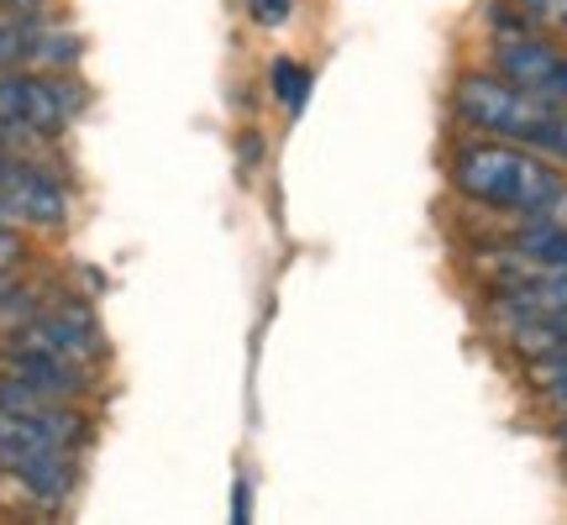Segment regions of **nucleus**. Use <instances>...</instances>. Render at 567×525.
Segmentation results:
<instances>
[{
	"mask_svg": "<svg viewBox=\"0 0 567 525\" xmlns=\"http://www.w3.org/2000/svg\"><path fill=\"white\" fill-rule=\"evenodd\" d=\"M452 189L467 200L505 210V216H542L567 222V179L536 147L515 142H463L452 153Z\"/></svg>",
	"mask_w": 567,
	"mask_h": 525,
	"instance_id": "obj_1",
	"label": "nucleus"
},
{
	"mask_svg": "<svg viewBox=\"0 0 567 525\" xmlns=\"http://www.w3.org/2000/svg\"><path fill=\"white\" fill-rule=\"evenodd\" d=\"M452 105L467 126H478L488 137L520 142V147H536V153L567 163V111L515 90L499 74H463L452 90Z\"/></svg>",
	"mask_w": 567,
	"mask_h": 525,
	"instance_id": "obj_2",
	"label": "nucleus"
},
{
	"mask_svg": "<svg viewBox=\"0 0 567 525\" xmlns=\"http://www.w3.org/2000/svg\"><path fill=\"white\" fill-rule=\"evenodd\" d=\"M0 473L42 505H63L74 494V446L38 421L0 415Z\"/></svg>",
	"mask_w": 567,
	"mask_h": 525,
	"instance_id": "obj_3",
	"label": "nucleus"
},
{
	"mask_svg": "<svg viewBox=\"0 0 567 525\" xmlns=\"http://www.w3.org/2000/svg\"><path fill=\"white\" fill-rule=\"evenodd\" d=\"M84 111V90L53 69H0V126L59 137Z\"/></svg>",
	"mask_w": 567,
	"mask_h": 525,
	"instance_id": "obj_4",
	"label": "nucleus"
},
{
	"mask_svg": "<svg viewBox=\"0 0 567 525\" xmlns=\"http://www.w3.org/2000/svg\"><path fill=\"white\" fill-rule=\"evenodd\" d=\"M0 222L59 231L69 222V189L53 168L32 163L27 153H0Z\"/></svg>",
	"mask_w": 567,
	"mask_h": 525,
	"instance_id": "obj_5",
	"label": "nucleus"
},
{
	"mask_svg": "<svg viewBox=\"0 0 567 525\" xmlns=\"http://www.w3.org/2000/svg\"><path fill=\"white\" fill-rule=\"evenodd\" d=\"M494 74L526 90L536 101L567 111V53L551 48L536 32H515V38H494Z\"/></svg>",
	"mask_w": 567,
	"mask_h": 525,
	"instance_id": "obj_6",
	"label": "nucleus"
},
{
	"mask_svg": "<svg viewBox=\"0 0 567 525\" xmlns=\"http://www.w3.org/2000/svg\"><path fill=\"white\" fill-rule=\"evenodd\" d=\"M6 342L21 347H42V352H59V358H74V363H101V326L84 305H38L27 321L6 326Z\"/></svg>",
	"mask_w": 567,
	"mask_h": 525,
	"instance_id": "obj_7",
	"label": "nucleus"
},
{
	"mask_svg": "<svg viewBox=\"0 0 567 525\" xmlns=\"http://www.w3.org/2000/svg\"><path fill=\"white\" fill-rule=\"evenodd\" d=\"M80 63V38L63 32L42 11L27 17H0V69H74Z\"/></svg>",
	"mask_w": 567,
	"mask_h": 525,
	"instance_id": "obj_8",
	"label": "nucleus"
},
{
	"mask_svg": "<svg viewBox=\"0 0 567 525\" xmlns=\"http://www.w3.org/2000/svg\"><path fill=\"white\" fill-rule=\"evenodd\" d=\"M0 379L42 389V394H53V400H80L84 384H90V368L74 363V358H59V352H42V347L6 342L0 347Z\"/></svg>",
	"mask_w": 567,
	"mask_h": 525,
	"instance_id": "obj_9",
	"label": "nucleus"
},
{
	"mask_svg": "<svg viewBox=\"0 0 567 525\" xmlns=\"http://www.w3.org/2000/svg\"><path fill=\"white\" fill-rule=\"evenodd\" d=\"M509 247L526 258L557 262L567 268V222H542V216H520V226L509 231Z\"/></svg>",
	"mask_w": 567,
	"mask_h": 525,
	"instance_id": "obj_10",
	"label": "nucleus"
},
{
	"mask_svg": "<svg viewBox=\"0 0 567 525\" xmlns=\"http://www.w3.org/2000/svg\"><path fill=\"white\" fill-rule=\"evenodd\" d=\"M505 337H509V347H515L520 358H536V352L567 347V310H551V316H530V321H509Z\"/></svg>",
	"mask_w": 567,
	"mask_h": 525,
	"instance_id": "obj_11",
	"label": "nucleus"
},
{
	"mask_svg": "<svg viewBox=\"0 0 567 525\" xmlns=\"http://www.w3.org/2000/svg\"><path fill=\"white\" fill-rule=\"evenodd\" d=\"M268 84H274V95H279V105L289 111V116H300L305 101H310V69L295 59H274V74H268Z\"/></svg>",
	"mask_w": 567,
	"mask_h": 525,
	"instance_id": "obj_12",
	"label": "nucleus"
},
{
	"mask_svg": "<svg viewBox=\"0 0 567 525\" xmlns=\"http://www.w3.org/2000/svg\"><path fill=\"white\" fill-rule=\"evenodd\" d=\"M520 11H526V21L536 27V32H557V38H567V0H515Z\"/></svg>",
	"mask_w": 567,
	"mask_h": 525,
	"instance_id": "obj_13",
	"label": "nucleus"
},
{
	"mask_svg": "<svg viewBox=\"0 0 567 525\" xmlns=\"http://www.w3.org/2000/svg\"><path fill=\"white\" fill-rule=\"evenodd\" d=\"M21 262H27V243L11 222H0V289L11 279H21Z\"/></svg>",
	"mask_w": 567,
	"mask_h": 525,
	"instance_id": "obj_14",
	"label": "nucleus"
},
{
	"mask_svg": "<svg viewBox=\"0 0 567 525\" xmlns=\"http://www.w3.org/2000/svg\"><path fill=\"white\" fill-rule=\"evenodd\" d=\"M247 6H252L258 27H284V21H289V11H295V0H247Z\"/></svg>",
	"mask_w": 567,
	"mask_h": 525,
	"instance_id": "obj_15",
	"label": "nucleus"
},
{
	"mask_svg": "<svg viewBox=\"0 0 567 525\" xmlns=\"http://www.w3.org/2000/svg\"><path fill=\"white\" fill-rule=\"evenodd\" d=\"M536 394H542L551 410H563V415H567V379H557V384H547V389H536Z\"/></svg>",
	"mask_w": 567,
	"mask_h": 525,
	"instance_id": "obj_16",
	"label": "nucleus"
},
{
	"mask_svg": "<svg viewBox=\"0 0 567 525\" xmlns=\"http://www.w3.org/2000/svg\"><path fill=\"white\" fill-rule=\"evenodd\" d=\"M231 515H237V521H252V494H247V484H237V500H231Z\"/></svg>",
	"mask_w": 567,
	"mask_h": 525,
	"instance_id": "obj_17",
	"label": "nucleus"
},
{
	"mask_svg": "<svg viewBox=\"0 0 567 525\" xmlns=\"http://www.w3.org/2000/svg\"><path fill=\"white\" fill-rule=\"evenodd\" d=\"M563 446H567V415H563Z\"/></svg>",
	"mask_w": 567,
	"mask_h": 525,
	"instance_id": "obj_18",
	"label": "nucleus"
}]
</instances>
